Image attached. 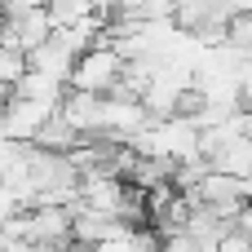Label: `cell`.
<instances>
[{
  "instance_id": "1",
  "label": "cell",
  "mask_w": 252,
  "mask_h": 252,
  "mask_svg": "<svg viewBox=\"0 0 252 252\" xmlns=\"http://www.w3.org/2000/svg\"><path fill=\"white\" fill-rule=\"evenodd\" d=\"M120 66H124V58H120L115 49H89V53L75 58V66H71V75H66V89H71V93L106 97V93L115 89V80H120Z\"/></svg>"
}]
</instances>
